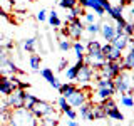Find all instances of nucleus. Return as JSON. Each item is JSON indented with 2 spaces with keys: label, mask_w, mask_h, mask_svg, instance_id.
Listing matches in <instances>:
<instances>
[{
  "label": "nucleus",
  "mask_w": 134,
  "mask_h": 126,
  "mask_svg": "<svg viewBox=\"0 0 134 126\" xmlns=\"http://www.w3.org/2000/svg\"><path fill=\"white\" fill-rule=\"evenodd\" d=\"M59 49L62 50V52H69L70 49H72V42L69 39H62V37H59Z\"/></svg>",
  "instance_id": "obj_28"
},
{
  "label": "nucleus",
  "mask_w": 134,
  "mask_h": 126,
  "mask_svg": "<svg viewBox=\"0 0 134 126\" xmlns=\"http://www.w3.org/2000/svg\"><path fill=\"white\" fill-rule=\"evenodd\" d=\"M114 82V91L126 94V92H132V74L131 71H121L119 74L112 79Z\"/></svg>",
  "instance_id": "obj_2"
},
{
  "label": "nucleus",
  "mask_w": 134,
  "mask_h": 126,
  "mask_svg": "<svg viewBox=\"0 0 134 126\" xmlns=\"http://www.w3.org/2000/svg\"><path fill=\"white\" fill-rule=\"evenodd\" d=\"M67 126H81V124H79L75 119H69V121H67Z\"/></svg>",
  "instance_id": "obj_44"
},
{
  "label": "nucleus",
  "mask_w": 134,
  "mask_h": 126,
  "mask_svg": "<svg viewBox=\"0 0 134 126\" xmlns=\"http://www.w3.org/2000/svg\"><path fill=\"white\" fill-rule=\"evenodd\" d=\"M100 47H102V44H100L99 40L89 39L87 44H86V54H89V56H99V54H100Z\"/></svg>",
  "instance_id": "obj_16"
},
{
  "label": "nucleus",
  "mask_w": 134,
  "mask_h": 126,
  "mask_svg": "<svg viewBox=\"0 0 134 126\" xmlns=\"http://www.w3.org/2000/svg\"><path fill=\"white\" fill-rule=\"evenodd\" d=\"M131 39V37H127V35H124V34H121V35H114L112 37V40H111V44L114 45L116 49H119L121 52H124L126 49H127V40Z\"/></svg>",
  "instance_id": "obj_15"
},
{
  "label": "nucleus",
  "mask_w": 134,
  "mask_h": 126,
  "mask_svg": "<svg viewBox=\"0 0 134 126\" xmlns=\"http://www.w3.org/2000/svg\"><path fill=\"white\" fill-rule=\"evenodd\" d=\"M30 113L37 119H42V118H47V116H55L57 118V111L52 108V104L47 103V101H42V99L35 101V104L30 108Z\"/></svg>",
  "instance_id": "obj_4"
},
{
  "label": "nucleus",
  "mask_w": 134,
  "mask_h": 126,
  "mask_svg": "<svg viewBox=\"0 0 134 126\" xmlns=\"http://www.w3.org/2000/svg\"><path fill=\"white\" fill-rule=\"evenodd\" d=\"M100 54H102L104 61H121L122 59V52L119 49H116L111 42H106L100 47Z\"/></svg>",
  "instance_id": "obj_8"
},
{
  "label": "nucleus",
  "mask_w": 134,
  "mask_h": 126,
  "mask_svg": "<svg viewBox=\"0 0 134 126\" xmlns=\"http://www.w3.org/2000/svg\"><path fill=\"white\" fill-rule=\"evenodd\" d=\"M40 76H42V77H44L45 79V81H50V79H52L54 77V72H52V69H50V67H44V69H42L40 71Z\"/></svg>",
  "instance_id": "obj_34"
},
{
  "label": "nucleus",
  "mask_w": 134,
  "mask_h": 126,
  "mask_svg": "<svg viewBox=\"0 0 134 126\" xmlns=\"http://www.w3.org/2000/svg\"><path fill=\"white\" fill-rule=\"evenodd\" d=\"M40 62H42V56H40V54L32 52V54H30V57H29V64H30V67H32L34 72H39V69H40Z\"/></svg>",
  "instance_id": "obj_22"
},
{
  "label": "nucleus",
  "mask_w": 134,
  "mask_h": 126,
  "mask_svg": "<svg viewBox=\"0 0 134 126\" xmlns=\"http://www.w3.org/2000/svg\"><path fill=\"white\" fill-rule=\"evenodd\" d=\"M37 99H39V98H37L35 94H30L29 91H25V94H24V108L30 111V108L34 106V104H35V101H37Z\"/></svg>",
  "instance_id": "obj_25"
},
{
  "label": "nucleus",
  "mask_w": 134,
  "mask_h": 126,
  "mask_svg": "<svg viewBox=\"0 0 134 126\" xmlns=\"http://www.w3.org/2000/svg\"><path fill=\"white\" fill-rule=\"evenodd\" d=\"M104 118H107V114H106V108L102 106V103H92L89 116H87L86 121H96V119H104Z\"/></svg>",
  "instance_id": "obj_11"
},
{
  "label": "nucleus",
  "mask_w": 134,
  "mask_h": 126,
  "mask_svg": "<svg viewBox=\"0 0 134 126\" xmlns=\"http://www.w3.org/2000/svg\"><path fill=\"white\" fill-rule=\"evenodd\" d=\"M8 123H10V126H39V119L29 109L20 108V109H10Z\"/></svg>",
  "instance_id": "obj_1"
},
{
  "label": "nucleus",
  "mask_w": 134,
  "mask_h": 126,
  "mask_svg": "<svg viewBox=\"0 0 134 126\" xmlns=\"http://www.w3.org/2000/svg\"><path fill=\"white\" fill-rule=\"evenodd\" d=\"M97 2H99V5L104 8V12H106L107 8L111 7V2H109V0H97Z\"/></svg>",
  "instance_id": "obj_41"
},
{
  "label": "nucleus",
  "mask_w": 134,
  "mask_h": 126,
  "mask_svg": "<svg viewBox=\"0 0 134 126\" xmlns=\"http://www.w3.org/2000/svg\"><path fill=\"white\" fill-rule=\"evenodd\" d=\"M121 104H122V106H126V108H132V106H134V101H132L131 92L121 94Z\"/></svg>",
  "instance_id": "obj_29"
},
{
  "label": "nucleus",
  "mask_w": 134,
  "mask_h": 126,
  "mask_svg": "<svg viewBox=\"0 0 134 126\" xmlns=\"http://www.w3.org/2000/svg\"><path fill=\"white\" fill-rule=\"evenodd\" d=\"M59 7L60 8H64V10H70L72 7L77 5V0H59Z\"/></svg>",
  "instance_id": "obj_30"
},
{
  "label": "nucleus",
  "mask_w": 134,
  "mask_h": 126,
  "mask_svg": "<svg viewBox=\"0 0 134 126\" xmlns=\"http://www.w3.org/2000/svg\"><path fill=\"white\" fill-rule=\"evenodd\" d=\"M47 20H49V25H50V27H54V29L62 27V20L59 19V14H57L55 10L47 12Z\"/></svg>",
  "instance_id": "obj_21"
},
{
  "label": "nucleus",
  "mask_w": 134,
  "mask_h": 126,
  "mask_svg": "<svg viewBox=\"0 0 134 126\" xmlns=\"http://www.w3.org/2000/svg\"><path fill=\"white\" fill-rule=\"evenodd\" d=\"M91 98V94H89V87H86V89H82V87H77L72 94L67 98V103H69V106H72V108H79L81 104L84 103H87Z\"/></svg>",
  "instance_id": "obj_5"
},
{
  "label": "nucleus",
  "mask_w": 134,
  "mask_h": 126,
  "mask_svg": "<svg viewBox=\"0 0 134 126\" xmlns=\"http://www.w3.org/2000/svg\"><path fill=\"white\" fill-rule=\"evenodd\" d=\"M39 126H42V124H39Z\"/></svg>",
  "instance_id": "obj_47"
},
{
  "label": "nucleus",
  "mask_w": 134,
  "mask_h": 126,
  "mask_svg": "<svg viewBox=\"0 0 134 126\" xmlns=\"http://www.w3.org/2000/svg\"><path fill=\"white\" fill-rule=\"evenodd\" d=\"M122 69L124 71L134 69V49H127L126 56H122Z\"/></svg>",
  "instance_id": "obj_17"
},
{
  "label": "nucleus",
  "mask_w": 134,
  "mask_h": 126,
  "mask_svg": "<svg viewBox=\"0 0 134 126\" xmlns=\"http://www.w3.org/2000/svg\"><path fill=\"white\" fill-rule=\"evenodd\" d=\"M35 19L39 20V22H44L45 19H47V10L45 8H40L39 12H37V15H35Z\"/></svg>",
  "instance_id": "obj_37"
},
{
  "label": "nucleus",
  "mask_w": 134,
  "mask_h": 126,
  "mask_svg": "<svg viewBox=\"0 0 134 126\" xmlns=\"http://www.w3.org/2000/svg\"><path fill=\"white\" fill-rule=\"evenodd\" d=\"M69 12H70V15H72L74 19H75V17H84V14H86V8H82V7L77 3V5H75V7H72Z\"/></svg>",
  "instance_id": "obj_32"
},
{
  "label": "nucleus",
  "mask_w": 134,
  "mask_h": 126,
  "mask_svg": "<svg viewBox=\"0 0 134 126\" xmlns=\"http://www.w3.org/2000/svg\"><path fill=\"white\" fill-rule=\"evenodd\" d=\"M55 103L59 104V108H60V113H64L65 109H69V108H72V106H69L67 99H65V98H62V96H60V98H59V99L55 101Z\"/></svg>",
  "instance_id": "obj_35"
},
{
  "label": "nucleus",
  "mask_w": 134,
  "mask_h": 126,
  "mask_svg": "<svg viewBox=\"0 0 134 126\" xmlns=\"http://www.w3.org/2000/svg\"><path fill=\"white\" fill-rule=\"evenodd\" d=\"M8 108L7 106V101H0V113H5V111H8Z\"/></svg>",
  "instance_id": "obj_42"
},
{
  "label": "nucleus",
  "mask_w": 134,
  "mask_h": 126,
  "mask_svg": "<svg viewBox=\"0 0 134 126\" xmlns=\"http://www.w3.org/2000/svg\"><path fill=\"white\" fill-rule=\"evenodd\" d=\"M75 89H77V86H75L74 82H65V84H60V87H59V92H60L62 98H65V99H67Z\"/></svg>",
  "instance_id": "obj_19"
},
{
  "label": "nucleus",
  "mask_w": 134,
  "mask_h": 126,
  "mask_svg": "<svg viewBox=\"0 0 134 126\" xmlns=\"http://www.w3.org/2000/svg\"><path fill=\"white\" fill-rule=\"evenodd\" d=\"M106 114H107V118H111V119H116V121H121V123H122V121L126 119L124 114L119 111V108H117V106L111 108V109H107V111H106Z\"/></svg>",
  "instance_id": "obj_24"
},
{
  "label": "nucleus",
  "mask_w": 134,
  "mask_h": 126,
  "mask_svg": "<svg viewBox=\"0 0 134 126\" xmlns=\"http://www.w3.org/2000/svg\"><path fill=\"white\" fill-rule=\"evenodd\" d=\"M12 49H14V42H10V40H8L7 44H5V50H12Z\"/></svg>",
  "instance_id": "obj_45"
},
{
  "label": "nucleus",
  "mask_w": 134,
  "mask_h": 126,
  "mask_svg": "<svg viewBox=\"0 0 134 126\" xmlns=\"http://www.w3.org/2000/svg\"><path fill=\"white\" fill-rule=\"evenodd\" d=\"M131 2H132V0H117V5H121V7H127V5H131Z\"/></svg>",
  "instance_id": "obj_43"
},
{
  "label": "nucleus",
  "mask_w": 134,
  "mask_h": 126,
  "mask_svg": "<svg viewBox=\"0 0 134 126\" xmlns=\"http://www.w3.org/2000/svg\"><path fill=\"white\" fill-rule=\"evenodd\" d=\"M99 25L97 22H94V24H87V25H84V32H89L91 35H96V34H99Z\"/></svg>",
  "instance_id": "obj_31"
},
{
  "label": "nucleus",
  "mask_w": 134,
  "mask_h": 126,
  "mask_svg": "<svg viewBox=\"0 0 134 126\" xmlns=\"http://www.w3.org/2000/svg\"><path fill=\"white\" fill-rule=\"evenodd\" d=\"M114 94H116V91L112 87H97V91L89 98V101L91 103H102V101L112 98Z\"/></svg>",
  "instance_id": "obj_10"
},
{
  "label": "nucleus",
  "mask_w": 134,
  "mask_h": 126,
  "mask_svg": "<svg viewBox=\"0 0 134 126\" xmlns=\"http://www.w3.org/2000/svg\"><path fill=\"white\" fill-rule=\"evenodd\" d=\"M14 91V86H12V81L8 76H2L0 74V96H7Z\"/></svg>",
  "instance_id": "obj_14"
},
{
  "label": "nucleus",
  "mask_w": 134,
  "mask_h": 126,
  "mask_svg": "<svg viewBox=\"0 0 134 126\" xmlns=\"http://www.w3.org/2000/svg\"><path fill=\"white\" fill-rule=\"evenodd\" d=\"M49 84H50V87H54V89H57V91H59V87H60V82H59V79L55 77V76L49 81Z\"/></svg>",
  "instance_id": "obj_39"
},
{
  "label": "nucleus",
  "mask_w": 134,
  "mask_h": 126,
  "mask_svg": "<svg viewBox=\"0 0 134 126\" xmlns=\"http://www.w3.org/2000/svg\"><path fill=\"white\" fill-rule=\"evenodd\" d=\"M65 67H69V59H62L60 64H59V71H65Z\"/></svg>",
  "instance_id": "obj_40"
},
{
  "label": "nucleus",
  "mask_w": 134,
  "mask_h": 126,
  "mask_svg": "<svg viewBox=\"0 0 134 126\" xmlns=\"http://www.w3.org/2000/svg\"><path fill=\"white\" fill-rule=\"evenodd\" d=\"M72 49H74V52H75L77 61H84V56H86V45H84L81 40H74L72 42Z\"/></svg>",
  "instance_id": "obj_20"
},
{
  "label": "nucleus",
  "mask_w": 134,
  "mask_h": 126,
  "mask_svg": "<svg viewBox=\"0 0 134 126\" xmlns=\"http://www.w3.org/2000/svg\"><path fill=\"white\" fill-rule=\"evenodd\" d=\"M77 3H79V5H81L82 8H91V10L94 12V14L97 15L99 19H100V17H102L104 14H106V12H104V8L99 5L97 0H77Z\"/></svg>",
  "instance_id": "obj_12"
},
{
  "label": "nucleus",
  "mask_w": 134,
  "mask_h": 126,
  "mask_svg": "<svg viewBox=\"0 0 134 126\" xmlns=\"http://www.w3.org/2000/svg\"><path fill=\"white\" fill-rule=\"evenodd\" d=\"M121 71H124L122 69V59H121V61H106L102 66L99 67V71H96V72H97L99 77L114 79Z\"/></svg>",
  "instance_id": "obj_3"
},
{
  "label": "nucleus",
  "mask_w": 134,
  "mask_h": 126,
  "mask_svg": "<svg viewBox=\"0 0 134 126\" xmlns=\"http://www.w3.org/2000/svg\"><path fill=\"white\" fill-rule=\"evenodd\" d=\"M94 72L96 71H92L89 66L84 62V64L79 67V71H77V76H75V79L74 81H77L81 86H86V84H89L92 81V77H94Z\"/></svg>",
  "instance_id": "obj_9"
},
{
  "label": "nucleus",
  "mask_w": 134,
  "mask_h": 126,
  "mask_svg": "<svg viewBox=\"0 0 134 126\" xmlns=\"http://www.w3.org/2000/svg\"><path fill=\"white\" fill-rule=\"evenodd\" d=\"M5 52H7V50H5V47H3V45L0 44V56H2V54H5Z\"/></svg>",
  "instance_id": "obj_46"
},
{
  "label": "nucleus",
  "mask_w": 134,
  "mask_h": 126,
  "mask_svg": "<svg viewBox=\"0 0 134 126\" xmlns=\"http://www.w3.org/2000/svg\"><path fill=\"white\" fill-rule=\"evenodd\" d=\"M91 101H87V103H84V104H81L79 106V113L77 114L82 118V119H87V116H89V111H91Z\"/></svg>",
  "instance_id": "obj_27"
},
{
  "label": "nucleus",
  "mask_w": 134,
  "mask_h": 126,
  "mask_svg": "<svg viewBox=\"0 0 134 126\" xmlns=\"http://www.w3.org/2000/svg\"><path fill=\"white\" fill-rule=\"evenodd\" d=\"M99 34L102 35V39H104V40L111 42V40H112V37L116 35V29H114V25H112V24L104 22V24H100V25H99Z\"/></svg>",
  "instance_id": "obj_13"
},
{
  "label": "nucleus",
  "mask_w": 134,
  "mask_h": 126,
  "mask_svg": "<svg viewBox=\"0 0 134 126\" xmlns=\"http://www.w3.org/2000/svg\"><path fill=\"white\" fill-rule=\"evenodd\" d=\"M64 114L69 118V119H75V118H77V111H75L74 108H69V109H65V111H64Z\"/></svg>",
  "instance_id": "obj_38"
},
{
  "label": "nucleus",
  "mask_w": 134,
  "mask_h": 126,
  "mask_svg": "<svg viewBox=\"0 0 134 126\" xmlns=\"http://www.w3.org/2000/svg\"><path fill=\"white\" fill-rule=\"evenodd\" d=\"M35 44H37V39L35 37H30V39H25L24 40V50L29 54L35 52Z\"/></svg>",
  "instance_id": "obj_26"
},
{
  "label": "nucleus",
  "mask_w": 134,
  "mask_h": 126,
  "mask_svg": "<svg viewBox=\"0 0 134 126\" xmlns=\"http://www.w3.org/2000/svg\"><path fill=\"white\" fill-rule=\"evenodd\" d=\"M106 12L112 20H119L124 17V7H121V5H111Z\"/></svg>",
  "instance_id": "obj_18"
},
{
  "label": "nucleus",
  "mask_w": 134,
  "mask_h": 126,
  "mask_svg": "<svg viewBox=\"0 0 134 126\" xmlns=\"http://www.w3.org/2000/svg\"><path fill=\"white\" fill-rule=\"evenodd\" d=\"M122 34H124V35H127V37H132V34H134V25H132V22H126L124 24Z\"/></svg>",
  "instance_id": "obj_33"
},
{
  "label": "nucleus",
  "mask_w": 134,
  "mask_h": 126,
  "mask_svg": "<svg viewBox=\"0 0 134 126\" xmlns=\"http://www.w3.org/2000/svg\"><path fill=\"white\" fill-rule=\"evenodd\" d=\"M96 17H97V15H96L94 12H86V14H84V19H86L87 24H94L96 22Z\"/></svg>",
  "instance_id": "obj_36"
},
{
  "label": "nucleus",
  "mask_w": 134,
  "mask_h": 126,
  "mask_svg": "<svg viewBox=\"0 0 134 126\" xmlns=\"http://www.w3.org/2000/svg\"><path fill=\"white\" fill-rule=\"evenodd\" d=\"M82 64H84V61H77L74 66L67 67V71H65V77L69 79V81H74V79H75V76H77V71H79V67H81Z\"/></svg>",
  "instance_id": "obj_23"
},
{
  "label": "nucleus",
  "mask_w": 134,
  "mask_h": 126,
  "mask_svg": "<svg viewBox=\"0 0 134 126\" xmlns=\"http://www.w3.org/2000/svg\"><path fill=\"white\" fill-rule=\"evenodd\" d=\"M67 32H69V39L72 40H81L84 35V22L81 17H75L70 22H67Z\"/></svg>",
  "instance_id": "obj_6"
},
{
  "label": "nucleus",
  "mask_w": 134,
  "mask_h": 126,
  "mask_svg": "<svg viewBox=\"0 0 134 126\" xmlns=\"http://www.w3.org/2000/svg\"><path fill=\"white\" fill-rule=\"evenodd\" d=\"M27 89H14L7 96V106L10 109H20L24 108V94Z\"/></svg>",
  "instance_id": "obj_7"
}]
</instances>
